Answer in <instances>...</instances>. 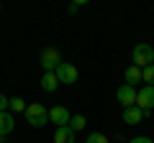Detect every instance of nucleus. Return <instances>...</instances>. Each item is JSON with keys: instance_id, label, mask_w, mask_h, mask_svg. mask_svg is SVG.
I'll list each match as a JSON object with an SVG mask.
<instances>
[{"instance_id": "obj_1", "label": "nucleus", "mask_w": 154, "mask_h": 143, "mask_svg": "<svg viewBox=\"0 0 154 143\" xmlns=\"http://www.w3.org/2000/svg\"><path fill=\"white\" fill-rule=\"evenodd\" d=\"M26 123L33 128H44L49 123V110H46L41 102H31L26 107Z\"/></svg>"}, {"instance_id": "obj_2", "label": "nucleus", "mask_w": 154, "mask_h": 143, "mask_svg": "<svg viewBox=\"0 0 154 143\" xmlns=\"http://www.w3.org/2000/svg\"><path fill=\"white\" fill-rule=\"evenodd\" d=\"M131 59H134V66L144 69V66L154 64V49H152L149 44H139V46H134V54H131Z\"/></svg>"}, {"instance_id": "obj_3", "label": "nucleus", "mask_w": 154, "mask_h": 143, "mask_svg": "<svg viewBox=\"0 0 154 143\" xmlns=\"http://www.w3.org/2000/svg\"><path fill=\"white\" fill-rule=\"evenodd\" d=\"M54 74H57V79H59V84H75L77 82V66L69 64V61H62Z\"/></svg>"}, {"instance_id": "obj_4", "label": "nucleus", "mask_w": 154, "mask_h": 143, "mask_svg": "<svg viewBox=\"0 0 154 143\" xmlns=\"http://www.w3.org/2000/svg\"><path fill=\"white\" fill-rule=\"evenodd\" d=\"M59 64H62V56H59V51H57L54 46H49V49L41 51V66H44V72H57Z\"/></svg>"}, {"instance_id": "obj_5", "label": "nucleus", "mask_w": 154, "mask_h": 143, "mask_svg": "<svg viewBox=\"0 0 154 143\" xmlns=\"http://www.w3.org/2000/svg\"><path fill=\"white\" fill-rule=\"evenodd\" d=\"M136 107L139 110H154V87L144 84L136 92Z\"/></svg>"}, {"instance_id": "obj_6", "label": "nucleus", "mask_w": 154, "mask_h": 143, "mask_svg": "<svg viewBox=\"0 0 154 143\" xmlns=\"http://www.w3.org/2000/svg\"><path fill=\"white\" fill-rule=\"evenodd\" d=\"M116 100L123 105V110H126V107H134V105H136V87L121 84V87H118V92H116Z\"/></svg>"}, {"instance_id": "obj_7", "label": "nucleus", "mask_w": 154, "mask_h": 143, "mask_svg": "<svg viewBox=\"0 0 154 143\" xmlns=\"http://www.w3.org/2000/svg\"><path fill=\"white\" fill-rule=\"evenodd\" d=\"M69 110H67V107H57V105H54V107H51V110H49V123H54V125L57 128H62V125H69Z\"/></svg>"}, {"instance_id": "obj_8", "label": "nucleus", "mask_w": 154, "mask_h": 143, "mask_svg": "<svg viewBox=\"0 0 154 143\" xmlns=\"http://www.w3.org/2000/svg\"><path fill=\"white\" fill-rule=\"evenodd\" d=\"M13 128H16V118H13V112H0V138L11 136Z\"/></svg>"}, {"instance_id": "obj_9", "label": "nucleus", "mask_w": 154, "mask_h": 143, "mask_svg": "<svg viewBox=\"0 0 154 143\" xmlns=\"http://www.w3.org/2000/svg\"><path fill=\"white\" fill-rule=\"evenodd\" d=\"M141 120H144V110H139L136 105L123 110V123H126V125H136V123H141Z\"/></svg>"}, {"instance_id": "obj_10", "label": "nucleus", "mask_w": 154, "mask_h": 143, "mask_svg": "<svg viewBox=\"0 0 154 143\" xmlns=\"http://www.w3.org/2000/svg\"><path fill=\"white\" fill-rule=\"evenodd\" d=\"M54 143H75V130L69 125H62L54 130Z\"/></svg>"}, {"instance_id": "obj_11", "label": "nucleus", "mask_w": 154, "mask_h": 143, "mask_svg": "<svg viewBox=\"0 0 154 143\" xmlns=\"http://www.w3.org/2000/svg\"><path fill=\"white\" fill-rule=\"evenodd\" d=\"M59 87V79H57L54 72H44V77H41V89L44 92H57Z\"/></svg>"}, {"instance_id": "obj_12", "label": "nucleus", "mask_w": 154, "mask_h": 143, "mask_svg": "<svg viewBox=\"0 0 154 143\" xmlns=\"http://www.w3.org/2000/svg\"><path fill=\"white\" fill-rule=\"evenodd\" d=\"M123 79H126V82H123V84H128V87H136V84L141 82V69L131 64V66H128V69H126V74H123Z\"/></svg>"}, {"instance_id": "obj_13", "label": "nucleus", "mask_w": 154, "mask_h": 143, "mask_svg": "<svg viewBox=\"0 0 154 143\" xmlns=\"http://www.w3.org/2000/svg\"><path fill=\"white\" fill-rule=\"evenodd\" d=\"M26 107H28V105L23 102L21 97H11V102H8V110H11V112H26Z\"/></svg>"}, {"instance_id": "obj_14", "label": "nucleus", "mask_w": 154, "mask_h": 143, "mask_svg": "<svg viewBox=\"0 0 154 143\" xmlns=\"http://www.w3.org/2000/svg\"><path fill=\"white\" fill-rule=\"evenodd\" d=\"M85 125H88V120H85V115H72V118H69V128H72L75 133H77V130H82Z\"/></svg>"}, {"instance_id": "obj_15", "label": "nucleus", "mask_w": 154, "mask_h": 143, "mask_svg": "<svg viewBox=\"0 0 154 143\" xmlns=\"http://www.w3.org/2000/svg\"><path fill=\"white\" fill-rule=\"evenodd\" d=\"M141 82H146L149 87H154V64H149V66L141 69Z\"/></svg>"}, {"instance_id": "obj_16", "label": "nucleus", "mask_w": 154, "mask_h": 143, "mask_svg": "<svg viewBox=\"0 0 154 143\" xmlns=\"http://www.w3.org/2000/svg\"><path fill=\"white\" fill-rule=\"evenodd\" d=\"M85 143H108V136H103V133H90Z\"/></svg>"}, {"instance_id": "obj_17", "label": "nucleus", "mask_w": 154, "mask_h": 143, "mask_svg": "<svg viewBox=\"0 0 154 143\" xmlns=\"http://www.w3.org/2000/svg\"><path fill=\"white\" fill-rule=\"evenodd\" d=\"M8 102H11V97H5L0 92V112H8Z\"/></svg>"}, {"instance_id": "obj_18", "label": "nucleus", "mask_w": 154, "mask_h": 143, "mask_svg": "<svg viewBox=\"0 0 154 143\" xmlns=\"http://www.w3.org/2000/svg\"><path fill=\"white\" fill-rule=\"evenodd\" d=\"M128 143H154L152 138H146V136H139V138H131Z\"/></svg>"}, {"instance_id": "obj_19", "label": "nucleus", "mask_w": 154, "mask_h": 143, "mask_svg": "<svg viewBox=\"0 0 154 143\" xmlns=\"http://www.w3.org/2000/svg\"><path fill=\"white\" fill-rule=\"evenodd\" d=\"M0 143H5V138H0Z\"/></svg>"}, {"instance_id": "obj_20", "label": "nucleus", "mask_w": 154, "mask_h": 143, "mask_svg": "<svg viewBox=\"0 0 154 143\" xmlns=\"http://www.w3.org/2000/svg\"><path fill=\"white\" fill-rule=\"evenodd\" d=\"M0 10H3V8H0Z\"/></svg>"}]
</instances>
